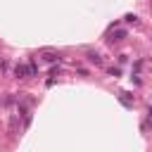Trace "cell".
Returning <instances> with one entry per match:
<instances>
[{
	"instance_id": "4",
	"label": "cell",
	"mask_w": 152,
	"mask_h": 152,
	"mask_svg": "<svg viewBox=\"0 0 152 152\" xmlns=\"http://www.w3.org/2000/svg\"><path fill=\"white\" fill-rule=\"evenodd\" d=\"M124 38H126V31H116L114 38H112V43H119V40H124Z\"/></svg>"
},
{
	"instance_id": "5",
	"label": "cell",
	"mask_w": 152,
	"mask_h": 152,
	"mask_svg": "<svg viewBox=\"0 0 152 152\" xmlns=\"http://www.w3.org/2000/svg\"><path fill=\"white\" fill-rule=\"evenodd\" d=\"M109 76H114V78L121 76V69H119V66H109Z\"/></svg>"
},
{
	"instance_id": "6",
	"label": "cell",
	"mask_w": 152,
	"mask_h": 152,
	"mask_svg": "<svg viewBox=\"0 0 152 152\" xmlns=\"http://www.w3.org/2000/svg\"><path fill=\"white\" fill-rule=\"evenodd\" d=\"M124 21H128V24H135V21H138V17H135V14H126V17H124Z\"/></svg>"
},
{
	"instance_id": "2",
	"label": "cell",
	"mask_w": 152,
	"mask_h": 152,
	"mask_svg": "<svg viewBox=\"0 0 152 152\" xmlns=\"http://www.w3.org/2000/svg\"><path fill=\"white\" fill-rule=\"evenodd\" d=\"M86 57H88V62H93L95 66H102V57H100L97 52H93V50H90V52H88Z\"/></svg>"
},
{
	"instance_id": "3",
	"label": "cell",
	"mask_w": 152,
	"mask_h": 152,
	"mask_svg": "<svg viewBox=\"0 0 152 152\" xmlns=\"http://www.w3.org/2000/svg\"><path fill=\"white\" fill-rule=\"evenodd\" d=\"M57 57H59L57 52H52V50H43V59H45V62H57Z\"/></svg>"
},
{
	"instance_id": "7",
	"label": "cell",
	"mask_w": 152,
	"mask_h": 152,
	"mask_svg": "<svg viewBox=\"0 0 152 152\" xmlns=\"http://www.w3.org/2000/svg\"><path fill=\"white\" fill-rule=\"evenodd\" d=\"M28 76H36V64L28 62Z\"/></svg>"
},
{
	"instance_id": "1",
	"label": "cell",
	"mask_w": 152,
	"mask_h": 152,
	"mask_svg": "<svg viewBox=\"0 0 152 152\" xmlns=\"http://www.w3.org/2000/svg\"><path fill=\"white\" fill-rule=\"evenodd\" d=\"M14 76H17V78H26V76H28V66L17 64V66H14Z\"/></svg>"
}]
</instances>
